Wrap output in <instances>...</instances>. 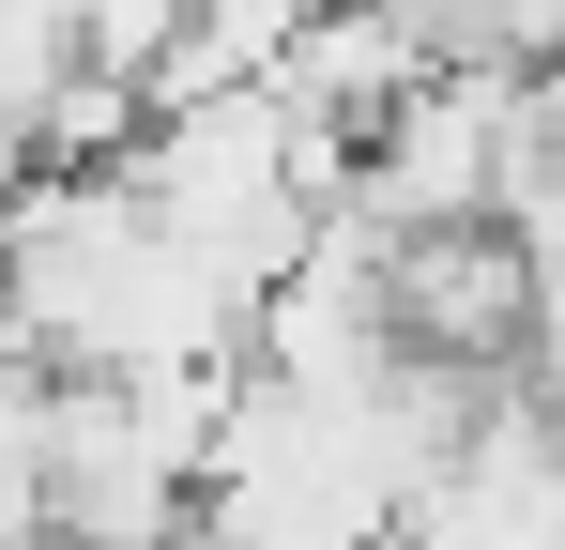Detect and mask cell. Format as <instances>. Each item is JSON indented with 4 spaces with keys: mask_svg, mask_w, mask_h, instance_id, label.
I'll list each match as a JSON object with an SVG mask.
<instances>
[{
    "mask_svg": "<svg viewBox=\"0 0 565 550\" xmlns=\"http://www.w3.org/2000/svg\"><path fill=\"white\" fill-rule=\"evenodd\" d=\"M520 183H535V77L444 62V77L367 138L352 199H367L382 230H504V214H520Z\"/></svg>",
    "mask_w": 565,
    "mask_h": 550,
    "instance_id": "1",
    "label": "cell"
},
{
    "mask_svg": "<svg viewBox=\"0 0 565 550\" xmlns=\"http://www.w3.org/2000/svg\"><path fill=\"white\" fill-rule=\"evenodd\" d=\"M551 321V275L520 230H413L397 245V337L413 367H459V382H504Z\"/></svg>",
    "mask_w": 565,
    "mask_h": 550,
    "instance_id": "2",
    "label": "cell"
},
{
    "mask_svg": "<svg viewBox=\"0 0 565 550\" xmlns=\"http://www.w3.org/2000/svg\"><path fill=\"white\" fill-rule=\"evenodd\" d=\"M397 550H565V429L535 398H489L473 444L428 474V505H413Z\"/></svg>",
    "mask_w": 565,
    "mask_h": 550,
    "instance_id": "3",
    "label": "cell"
},
{
    "mask_svg": "<svg viewBox=\"0 0 565 550\" xmlns=\"http://www.w3.org/2000/svg\"><path fill=\"white\" fill-rule=\"evenodd\" d=\"M46 429H62V382L0 352V550H46Z\"/></svg>",
    "mask_w": 565,
    "mask_h": 550,
    "instance_id": "4",
    "label": "cell"
},
{
    "mask_svg": "<svg viewBox=\"0 0 565 550\" xmlns=\"http://www.w3.org/2000/svg\"><path fill=\"white\" fill-rule=\"evenodd\" d=\"M184 550H214V536H184Z\"/></svg>",
    "mask_w": 565,
    "mask_h": 550,
    "instance_id": "5",
    "label": "cell"
},
{
    "mask_svg": "<svg viewBox=\"0 0 565 550\" xmlns=\"http://www.w3.org/2000/svg\"><path fill=\"white\" fill-rule=\"evenodd\" d=\"M46 550H62V536H46Z\"/></svg>",
    "mask_w": 565,
    "mask_h": 550,
    "instance_id": "6",
    "label": "cell"
}]
</instances>
